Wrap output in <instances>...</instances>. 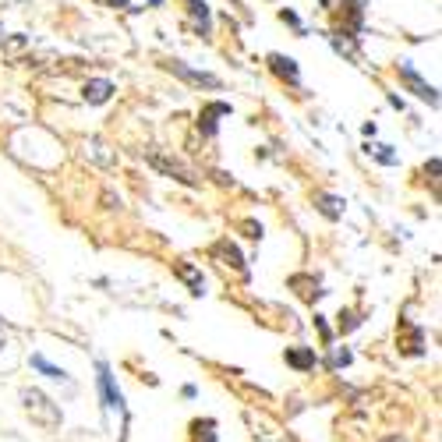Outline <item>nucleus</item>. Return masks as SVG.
Wrapping results in <instances>:
<instances>
[{
	"mask_svg": "<svg viewBox=\"0 0 442 442\" xmlns=\"http://www.w3.org/2000/svg\"><path fill=\"white\" fill-rule=\"evenodd\" d=\"M315 205L329 219H340L344 216V198H337V195H315Z\"/></svg>",
	"mask_w": 442,
	"mask_h": 442,
	"instance_id": "nucleus-6",
	"label": "nucleus"
},
{
	"mask_svg": "<svg viewBox=\"0 0 442 442\" xmlns=\"http://www.w3.org/2000/svg\"><path fill=\"white\" fill-rule=\"evenodd\" d=\"M400 78H404V82H407V85L414 89V96H421V99H428L432 106L439 103V96H435V89H432V85H428V82H425V78H421V75L414 71V64H400Z\"/></svg>",
	"mask_w": 442,
	"mask_h": 442,
	"instance_id": "nucleus-3",
	"label": "nucleus"
},
{
	"mask_svg": "<svg viewBox=\"0 0 442 442\" xmlns=\"http://www.w3.org/2000/svg\"><path fill=\"white\" fill-rule=\"evenodd\" d=\"M32 368H39V371H43V375H50V378H68V371H64V368L50 364L43 354H32Z\"/></svg>",
	"mask_w": 442,
	"mask_h": 442,
	"instance_id": "nucleus-11",
	"label": "nucleus"
},
{
	"mask_svg": "<svg viewBox=\"0 0 442 442\" xmlns=\"http://www.w3.org/2000/svg\"><path fill=\"white\" fill-rule=\"evenodd\" d=\"M82 96H85L89 103H96V106H99V103H106L110 96H114V85H110L106 78H96V82H89V85H85V92H82Z\"/></svg>",
	"mask_w": 442,
	"mask_h": 442,
	"instance_id": "nucleus-5",
	"label": "nucleus"
},
{
	"mask_svg": "<svg viewBox=\"0 0 442 442\" xmlns=\"http://www.w3.org/2000/svg\"><path fill=\"white\" fill-rule=\"evenodd\" d=\"M149 4H156V8H159V4H163V0H149Z\"/></svg>",
	"mask_w": 442,
	"mask_h": 442,
	"instance_id": "nucleus-18",
	"label": "nucleus"
},
{
	"mask_svg": "<svg viewBox=\"0 0 442 442\" xmlns=\"http://www.w3.org/2000/svg\"><path fill=\"white\" fill-rule=\"evenodd\" d=\"M216 255H223V258H227V265H234V269H244L241 251H237L234 244H216Z\"/></svg>",
	"mask_w": 442,
	"mask_h": 442,
	"instance_id": "nucleus-12",
	"label": "nucleus"
},
{
	"mask_svg": "<svg viewBox=\"0 0 442 442\" xmlns=\"http://www.w3.org/2000/svg\"><path fill=\"white\" fill-rule=\"evenodd\" d=\"M184 4L195 11V18H202V32H209V8H205V0H184Z\"/></svg>",
	"mask_w": 442,
	"mask_h": 442,
	"instance_id": "nucleus-13",
	"label": "nucleus"
},
{
	"mask_svg": "<svg viewBox=\"0 0 442 442\" xmlns=\"http://www.w3.org/2000/svg\"><path fill=\"white\" fill-rule=\"evenodd\" d=\"M99 393H103V404H106V411H114V414H128L124 411V397H121V390L114 385V371H110V364L106 361H99Z\"/></svg>",
	"mask_w": 442,
	"mask_h": 442,
	"instance_id": "nucleus-2",
	"label": "nucleus"
},
{
	"mask_svg": "<svg viewBox=\"0 0 442 442\" xmlns=\"http://www.w3.org/2000/svg\"><path fill=\"white\" fill-rule=\"evenodd\" d=\"M99 4H106V8H128V0H99Z\"/></svg>",
	"mask_w": 442,
	"mask_h": 442,
	"instance_id": "nucleus-16",
	"label": "nucleus"
},
{
	"mask_svg": "<svg viewBox=\"0 0 442 442\" xmlns=\"http://www.w3.org/2000/svg\"><path fill=\"white\" fill-rule=\"evenodd\" d=\"M269 64H272V71L280 75V78H287V82H294V85H297V64H294L290 57H280V53H272Z\"/></svg>",
	"mask_w": 442,
	"mask_h": 442,
	"instance_id": "nucleus-7",
	"label": "nucleus"
},
{
	"mask_svg": "<svg viewBox=\"0 0 442 442\" xmlns=\"http://www.w3.org/2000/svg\"><path fill=\"white\" fill-rule=\"evenodd\" d=\"M287 361H290L294 368H311V364H315V351H308V347H294V351H287Z\"/></svg>",
	"mask_w": 442,
	"mask_h": 442,
	"instance_id": "nucleus-10",
	"label": "nucleus"
},
{
	"mask_svg": "<svg viewBox=\"0 0 442 442\" xmlns=\"http://www.w3.org/2000/svg\"><path fill=\"white\" fill-rule=\"evenodd\" d=\"M22 404H25V414H29L39 428H46V432H57V428H61V407L53 404L46 393H39V390H22Z\"/></svg>",
	"mask_w": 442,
	"mask_h": 442,
	"instance_id": "nucleus-1",
	"label": "nucleus"
},
{
	"mask_svg": "<svg viewBox=\"0 0 442 442\" xmlns=\"http://www.w3.org/2000/svg\"><path fill=\"white\" fill-rule=\"evenodd\" d=\"M89 149H92V156H96L99 163H114V156H110V152H103V149H106L103 142H89Z\"/></svg>",
	"mask_w": 442,
	"mask_h": 442,
	"instance_id": "nucleus-14",
	"label": "nucleus"
},
{
	"mask_svg": "<svg viewBox=\"0 0 442 442\" xmlns=\"http://www.w3.org/2000/svg\"><path fill=\"white\" fill-rule=\"evenodd\" d=\"M223 114H230V106H227V103H212V106H205V114H202V128H205V135H216V121H212V117H223Z\"/></svg>",
	"mask_w": 442,
	"mask_h": 442,
	"instance_id": "nucleus-8",
	"label": "nucleus"
},
{
	"mask_svg": "<svg viewBox=\"0 0 442 442\" xmlns=\"http://www.w3.org/2000/svg\"><path fill=\"white\" fill-rule=\"evenodd\" d=\"M177 276H181V280H188V283H191V294H202V272H198L195 265L181 262V265H177Z\"/></svg>",
	"mask_w": 442,
	"mask_h": 442,
	"instance_id": "nucleus-9",
	"label": "nucleus"
},
{
	"mask_svg": "<svg viewBox=\"0 0 442 442\" xmlns=\"http://www.w3.org/2000/svg\"><path fill=\"white\" fill-rule=\"evenodd\" d=\"M174 75H181L184 82H191V85H205V89H219V78L216 75H205V71H191V68H184L181 61H170L167 64Z\"/></svg>",
	"mask_w": 442,
	"mask_h": 442,
	"instance_id": "nucleus-4",
	"label": "nucleus"
},
{
	"mask_svg": "<svg viewBox=\"0 0 442 442\" xmlns=\"http://www.w3.org/2000/svg\"><path fill=\"white\" fill-rule=\"evenodd\" d=\"M385 442H404V439H397V435H393V439H385Z\"/></svg>",
	"mask_w": 442,
	"mask_h": 442,
	"instance_id": "nucleus-17",
	"label": "nucleus"
},
{
	"mask_svg": "<svg viewBox=\"0 0 442 442\" xmlns=\"http://www.w3.org/2000/svg\"><path fill=\"white\" fill-rule=\"evenodd\" d=\"M333 364H337V368H340V364H351V351H337V354H333Z\"/></svg>",
	"mask_w": 442,
	"mask_h": 442,
	"instance_id": "nucleus-15",
	"label": "nucleus"
}]
</instances>
